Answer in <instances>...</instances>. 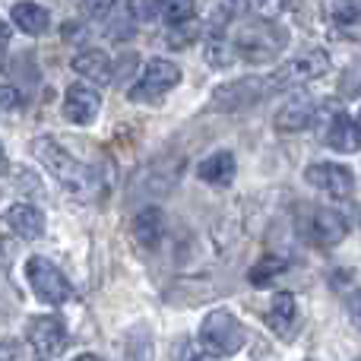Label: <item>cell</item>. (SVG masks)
I'll return each instance as SVG.
<instances>
[{
  "mask_svg": "<svg viewBox=\"0 0 361 361\" xmlns=\"http://www.w3.org/2000/svg\"><path fill=\"white\" fill-rule=\"evenodd\" d=\"M305 180L311 187H317V190L330 193V197H352V190H355V178H352V171L345 169V165H336V162H314L307 165L305 171Z\"/></svg>",
  "mask_w": 361,
  "mask_h": 361,
  "instance_id": "cell-9",
  "label": "cell"
},
{
  "mask_svg": "<svg viewBox=\"0 0 361 361\" xmlns=\"http://www.w3.org/2000/svg\"><path fill=\"white\" fill-rule=\"evenodd\" d=\"M200 343L209 349V355H235L244 343H247V333L238 324V317L225 307L206 314L203 326H200Z\"/></svg>",
  "mask_w": 361,
  "mask_h": 361,
  "instance_id": "cell-3",
  "label": "cell"
},
{
  "mask_svg": "<svg viewBox=\"0 0 361 361\" xmlns=\"http://www.w3.org/2000/svg\"><path fill=\"white\" fill-rule=\"evenodd\" d=\"M73 70L82 76V80L95 82V86H105L111 82V57L99 48H89V51H80L73 57Z\"/></svg>",
  "mask_w": 361,
  "mask_h": 361,
  "instance_id": "cell-18",
  "label": "cell"
},
{
  "mask_svg": "<svg viewBox=\"0 0 361 361\" xmlns=\"http://www.w3.org/2000/svg\"><path fill=\"white\" fill-rule=\"evenodd\" d=\"M19 92L13 86H0V111H13V108L19 105Z\"/></svg>",
  "mask_w": 361,
  "mask_h": 361,
  "instance_id": "cell-29",
  "label": "cell"
},
{
  "mask_svg": "<svg viewBox=\"0 0 361 361\" xmlns=\"http://www.w3.org/2000/svg\"><path fill=\"white\" fill-rule=\"evenodd\" d=\"M206 61H209V67H228V63H235V48H231L228 38L216 35L206 42Z\"/></svg>",
  "mask_w": 361,
  "mask_h": 361,
  "instance_id": "cell-22",
  "label": "cell"
},
{
  "mask_svg": "<svg viewBox=\"0 0 361 361\" xmlns=\"http://www.w3.org/2000/svg\"><path fill=\"white\" fill-rule=\"evenodd\" d=\"M193 361H219L216 355H200V358H193Z\"/></svg>",
  "mask_w": 361,
  "mask_h": 361,
  "instance_id": "cell-34",
  "label": "cell"
},
{
  "mask_svg": "<svg viewBox=\"0 0 361 361\" xmlns=\"http://www.w3.org/2000/svg\"><path fill=\"white\" fill-rule=\"evenodd\" d=\"M349 317H352V324L361 330V288L349 295Z\"/></svg>",
  "mask_w": 361,
  "mask_h": 361,
  "instance_id": "cell-30",
  "label": "cell"
},
{
  "mask_svg": "<svg viewBox=\"0 0 361 361\" xmlns=\"http://www.w3.org/2000/svg\"><path fill=\"white\" fill-rule=\"evenodd\" d=\"M311 235L320 247H333V244H339L349 235V222L336 209H317L311 219Z\"/></svg>",
  "mask_w": 361,
  "mask_h": 361,
  "instance_id": "cell-14",
  "label": "cell"
},
{
  "mask_svg": "<svg viewBox=\"0 0 361 361\" xmlns=\"http://www.w3.org/2000/svg\"><path fill=\"white\" fill-rule=\"evenodd\" d=\"M282 269H286V260H279V257L269 254L267 260H260L254 269H250V282H254V286H267V282L276 279Z\"/></svg>",
  "mask_w": 361,
  "mask_h": 361,
  "instance_id": "cell-23",
  "label": "cell"
},
{
  "mask_svg": "<svg viewBox=\"0 0 361 361\" xmlns=\"http://www.w3.org/2000/svg\"><path fill=\"white\" fill-rule=\"evenodd\" d=\"M358 361H361V358H358Z\"/></svg>",
  "mask_w": 361,
  "mask_h": 361,
  "instance_id": "cell-36",
  "label": "cell"
},
{
  "mask_svg": "<svg viewBox=\"0 0 361 361\" xmlns=\"http://www.w3.org/2000/svg\"><path fill=\"white\" fill-rule=\"evenodd\" d=\"M178 82H180L178 63L165 61V57H152V61L143 67V76L133 82L130 99L133 102H152V99H159V95L171 92Z\"/></svg>",
  "mask_w": 361,
  "mask_h": 361,
  "instance_id": "cell-7",
  "label": "cell"
},
{
  "mask_svg": "<svg viewBox=\"0 0 361 361\" xmlns=\"http://www.w3.org/2000/svg\"><path fill=\"white\" fill-rule=\"evenodd\" d=\"M114 10V0H82V16L86 19H102Z\"/></svg>",
  "mask_w": 361,
  "mask_h": 361,
  "instance_id": "cell-26",
  "label": "cell"
},
{
  "mask_svg": "<svg viewBox=\"0 0 361 361\" xmlns=\"http://www.w3.org/2000/svg\"><path fill=\"white\" fill-rule=\"evenodd\" d=\"M162 235H165V216L159 206H146V209L137 212L133 219V238L140 241V247L146 250H156L162 244Z\"/></svg>",
  "mask_w": 361,
  "mask_h": 361,
  "instance_id": "cell-16",
  "label": "cell"
},
{
  "mask_svg": "<svg viewBox=\"0 0 361 361\" xmlns=\"http://www.w3.org/2000/svg\"><path fill=\"white\" fill-rule=\"evenodd\" d=\"M314 121V102L307 95H295L288 105H282L276 111V130L279 133H301L305 127H311Z\"/></svg>",
  "mask_w": 361,
  "mask_h": 361,
  "instance_id": "cell-15",
  "label": "cell"
},
{
  "mask_svg": "<svg viewBox=\"0 0 361 361\" xmlns=\"http://www.w3.org/2000/svg\"><path fill=\"white\" fill-rule=\"evenodd\" d=\"M235 171H238V165H235L231 152H212V156H206L203 162H200L197 175L212 187H228L231 180H235Z\"/></svg>",
  "mask_w": 361,
  "mask_h": 361,
  "instance_id": "cell-19",
  "label": "cell"
},
{
  "mask_svg": "<svg viewBox=\"0 0 361 361\" xmlns=\"http://www.w3.org/2000/svg\"><path fill=\"white\" fill-rule=\"evenodd\" d=\"M273 92V82L269 76H244V80H235V82H225L212 92L209 99V108L212 111H244V108L257 105L263 102L267 95Z\"/></svg>",
  "mask_w": 361,
  "mask_h": 361,
  "instance_id": "cell-5",
  "label": "cell"
},
{
  "mask_svg": "<svg viewBox=\"0 0 361 361\" xmlns=\"http://www.w3.org/2000/svg\"><path fill=\"white\" fill-rule=\"evenodd\" d=\"M6 225H10L19 238H25V241H35V238L44 235L42 209H35V206H29V203H13L10 209H6Z\"/></svg>",
  "mask_w": 361,
  "mask_h": 361,
  "instance_id": "cell-17",
  "label": "cell"
},
{
  "mask_svg": "<svg viewBox=\"0 0 361 361\" xmlns=\"http://www.w3.org/2000/svg\"><path fill=\"white\" fill-rule=\"evenodd\" d=\"M231 48H235V57L247 63H267L276 61L286 48V32L269 25L267 19H247L235 29V35L228 38Z\"/></svg>",
  "mask_w": 361,
  "mask_h": 361,
  "instance_id": "cell-2",
  "label": "cell"
},
{
  "mask_svg": "<svg viewBox=\"0 0 361 361\" xmlns=\"http://www.w3.org/2000/svg\"><path fill=\"white\" fill-rule=\"evenodd\" d=\"M25 276H29L32 292H35L38 301H44V305L61 307L73 298V286H70L67 276H63L48 257H29V260H25Z\"/></svg>",
  "mask_w": 361,
  "mask_h": 361,
  "instance_id": "cell-4",
  "label": "cell"
},
{
  "mask_svg": "<svg viewBox=\"0 0 361 361\" xmlns=\"http://www.w3.org/2000/svg\"><path fill=\"white\" fill-rule=\"evenodd\" d=\"M355 124H358V130H361V114H358V121H355Z\"/></svg>",
  "mask_w": 361,
  "mask_h": 361,
  "instance_id": "cell-35",
  "label": "cell"
},
{
  "mask_svg": "<svg viewBox=\"0 0 361 361\" xmlns=\"http://www.w3.org/2000/svg\"><path fill=\"white\" fill-rule=\"evenodd\" d=\"M102 95L92 86H70L63 95V118L70 124H92L99 118Z\"/></svg>",
  "mask_w": 361,
  "mask_h": 361,
  "instance_id": "cell-10",
  "label": "cell"
},
{
  "mask_svg": "<svg viewBox=\"0 0 361 361\" xmlns=\"http://www.w3.org/2000/svg\"><path fill=\"white\" fill-rule=\"evenodd\" d=\"M6 169H10V162H6V152H4V146H0V175H6Z\"/></svg>",
  "mask_w": 361,
  "mask_h": 361,
  "instance_id": "cell-32",
  "label": "cell"
},
{
  "mask_svg": "<svg viewBox=\"0 0 361 361\" xmlns=\"http://www.w3.org/2000/svg\"><path fill=\"white\" fill-rule=\"evenodd\" d=\"M197 35H200V25L190 19V23L175 25V32L169 35V44H171V48H187L190 42H197Z\"/></svg>",
  "mask_w": 361,
  "mask_h": 361,
  "instance_id": "cell-25",
  "label": "cell"
},
{
  "mask_svg": "<svg viewBox=\"0 0 361 361\" xmlns=\"http://www.w3.org/2000/svg\"><path fill=\"white\" fill-rule=\"evenodd\" d=\"M25 339H29L38 358H57L67 349V326H63V320L51 317V314L32 317L29 326H25Z\"/></svg>",
  "mask_w": 361,
  "mask_h": 361,
  "instance_id": "cell-8",
  "label": "cell"
},
{
  "mask_svg": "<svg viewBox=\"0 0 361 361\" xmlns=\"http://www.w3.org/2000/svg\"><path fill=\"white\" fill-rule=\"evenodd\" d=\"M73 361H105V358H99V355H80V358H73Z\"/></svg>",
  "mask_w": 361,
  "mask_h": 361,
  "instance_id": "cell-33",
  "label": "cell"
},
{
  "mask_svg": "<svg viewBox=\"0 0 361 361\" xmlns=\"http://www.w3.org/2000/svg\"><path fill=\"white\" fill-rule=\"evenodd\" d=\"M127 13L133 23H152L159 16V4L156 0H127Z\"/></svg>",
  "mask_w": 361,
  "mask_h": 361,
  "instance_id": "cell-24",
  "label": "cell"
},
{
  "mask_svg": "<svg viewBox=\"0 0 361 361\" xmlns=\"http://www.w3.org/2000/svg\"><path fill=\"white\" fill-rule=\"evenodd\" d=\"M250 6H254V13L260 19H273V16H279L282 0H250Z\"/></svg>",
  "mask_w": 361,
  "mask_h": 361,
  "instance_id": "cell-27",
  "label": "cell"
},
{
  "mask_svg": "<svg viewBox=\"0 0 361 361\" xmlns=\"http://www.w3.org/2000/svg\"><path fill=\"white\" fill-rule=\"evenodd\" d=\"M326 19L339 38L361 42V4L358 0H326Z\"/></svg>",
  "mask_w": 361,
  "mask_h": 361,
  "instance_id": "cell-11",
  "label": "cell"
},
{
  "mask_svg": "<svg viewBox=\"0 0 361 361\" xmlns=\"http://www.w3.org/2000/svg\"><path fill=\"white\" fill-rule=\"evenodd\" d=\"M159 4V16L165 19L169 25H180V23H190L193 19V0H156Z\"/></svg>",
  "mask_w": 361,
  "mask_h": 361,
  "instance_id": "cell-21",
  "label": "cell"
},
{
  "mask_svg": "<svg viewBox=\"0 0 361 361\" xmlns=\"http://www.w3.org/2000/svg\"><path fill=\"white\" fill-rule=\"evenodd\" d=\"M267 326L279 339H292L295 333H298V305H295V295L279 292L273 301H269Z\"/></svg>",
  "mask_w": 361,
  "mask_h": 361,
  "instance_id": "cell-12",
  "label": "cell"
},
{
  "mask_svg": "<svg viewBox=\"0 0 361 361\" xmlns=\"http://www.w3.org/2000/svg\"><path fill=\"white\" fill-rule=\"evenodd\" d=\"M127 361H152V349H149V336H143V345L130 343V349H127Z\"/></svg>",
  "mask_w": 361,
  "mask_h": 361,
  "instance_id": "cell-28",
  "label": "cell"
},
{
  "mask_svg": "<svg viewBox=\"0 0 361 361\" xmlns=\"http://www.w3.org/2000/svg\"><path fill=\"white\" fill-rule=\"evenodd\" d=\"M35 156H38V162L44 165V169L54 175V180L63 187L67 193H73V197H80V200H86L89 193L95 190V175H92V169L89 165H82V162H76L73 156H70L67 149H63L57 140H51V137H38L35 140Z\"/></svg>",
  "mask_w": 361,
  "mask_h": 361,
  "instance_id": "cell-1",
  "label": "cell"
},
{
  "mask_svg": "<svg viewBox=\"0 0 361 361\" xmlns=\"http://www.w3.org/2000/svg\"><path fill=\"white\" fill-rule=\"evenodd\" d=\"M324 140H326V146L336 152H358L361 149V130L345 111L330 114V124H326V130H324Z\"/></svg>",
  "mask_w": 361,
  "mask_h": 361,
  "instance_id": "cell-13",
  "label": "cell"
},
{
  "mask_svg": "<svg viewBox=\"0 0 361 361\" xmlns=\"http://www.w3.org/2000/svg\"><path fill=\"white\" fill-rule=\"evenodd\" d=\"M330 70V54L324 48H305L301 54H295L286 67H279L269 82H273V92L279 89H292V86H301V82H311L317 76H324Z\"/></svg>",
  "mask_w": 361,
  "mask_h": 361,
  "instance_id": "cell-6",
  "label": "cell"
},
{
  "mask_svg": "<svg viewBox=\"0 0 361 361\" xmlns=\"http://www.w3.org/2000/svg\"><path fill=\"white\" fill-rule=\"evenodd\" d=\"M0 361H16V343H0Z\"/></svg>",
  "mask_w": 361,
  "mask_h": 361,
  "instance_id": "cell-31",
  "label": "cell"
},
{
  "mask_svg": "<svg viewBox=\"0 0 361 361\" xmlns=\"http://www.w3.org/2000/svg\"><path fill=\"white\" fill-rule=\"evenodd\" d=\"M10 19L13 25H16L19 32H25V35H44L51 25V16L44 6L32 4V0H23V4H16L10 10Z\"/></svg>",
  "mask_w": 361,
  "mask_h": 361,
  "instance_id": "cell-20",
  "label": "cell"
}]
</instances>
